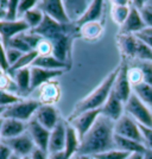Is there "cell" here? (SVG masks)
<instances>
[{"label":"cell","mask_w":152,"mask_h":159,"mask_svg":"<svg viewBox=\"0 0 152 159\" xmlns=\"http://www.w3.org/2000/svg\"><path fill=\"white\" fill-rule=\"evenodd\" d=\"M12 154H13V152L11 151V148L1 141L0 143V159H10Z\"/></svg>","instance_id":"ee69618b"},{"label":"cell","mask_w":152,"mask_h":159,"mask_svg":"<svg viewBox=\"0 0 152 159\" xmlns=\"http://www.w3.org/2000/svg\"><path fill=\"white\" fill-rule=\"evenodd\" d=\"M146 29L143 18L140 16L138 8L132 6L130 8V14L126 21L120 26V34H138Z\"/></svg>","instance_id":"9a60e30c"},{"label":"cell","mask_w":152,"mask_h":159,"mask_svg":"<svg viewBox=\"0 0 152 159\" xmlns=\"http://www.w3.org/2000/svg\"><path fill=\"white\" fill-rule=\"evenodd\" d=\"M125 114L130 115L136 120L139 125L146 127H152V112L145 103L132 94L125 103Z\"/></svg>","instance_id":"277c9868"},{"label":"cell","mask_w":152,"mask_h":159,"mask_svg":"<svg viewBox=\"0 0 152 159\" xmlns=\"http://www.w3.org/2000/svg\"><path fill=\"white\" fill-rule=\"evenodd\" d=\"M31 139L35 143V146L39 150H43L48 152V147H49V139H50V131L46 129L40 125L37 120L32 118L27 122V131H26Z\"/></svg>","instance_id":"8fae6325"},{"label":"cell","mask_w":152,"mask_h":159,"mask_svg":"<svg viewBox=\"0 0 152 159\" xmlns=\"http://www.w3.org/2000/svg\"><path fill=\"white\" fill-rule=\"evenodd\" d=\"M131 4H132V6L139 10L146 29H152V11L145 5V0L144 1L143 0H134V1H131Z\"/></svg>","instance_id":"1f68e13d"},{"label":"cell","mask_w":152,"mask_h":159,"mask_svg":"<svg viewBox=\"0 0 152 159\" xmlns=\"http://www.w3.org/2000/svg\"><path fill=\"white\" fill-rule=\"evenodd\" d=\"M37 7L44 13V16L55 20L60 24H71L68 18L63 1L60 0H42L38 1Z\"/></svg>","instance_id":"52a82bcc"},{"label":"cell","mask_w":152,"mask_h":159,"mask_svg":"<svg viewBox=\"0 0 152 159\" xmlns=\"http://www.w3.org/2000/svg\"><path fill=\"white\" fill-rule=\"evenodd\" d=\"M80 34L83 39L86 40H96L101 37L104 32V26L100 21H94V23H88L82 26H80Z\"/></svg>","instance_id":"83f0119b"},{"label":"cell","mask_w":152,"mask_h":159,"mask_svg":"<svg viewBox=\"0 0 152 159\" xmlns=\"http://www.w3.org/2000/svg\"><path fill=\"white\" fill-rule=\"evenodd\" d=\"M48 159H68L66 157L64 152H56V153H49L48 156Z\"/></svg>","instance_id":"7dc6e473"},{"label":"cell","mask_w":152,"mask_h":159,"mask_svg":"<svg viewBox=\"0 0 152 159\" xmlns=\"http://www.w3.org/2000/svg\"><path fill=\"white\" fill-rule=\"evenodd\" d=\"M70 159H93L92 157H89V156H83V154H75L74 157H71Z\"/></svg>","instance_id":"681fc988"},{"label":"cell","mask_w":152,"mask_h":159,"mask_svg":"<svg viewBox=\"0 0 152 159\" xmlns=\"http://www.w3.org/2000/svg\"><path fill=\"white\" fill-rule=\"evenodd\" d=\"M1 141L4 144H6L14 154L19 156L21 158L26 157V156H30L33 150L36 148L33 140L31 139L30 134L27 132L23 133L21 135H18V137L12 138V139L1 140Z\"/></svg>","instance_id":"9c48e42d"},{"label":"cell","mask_w":152,"mask_h":159,"mask_svg":"<svg viewBox=\"0 0 152 159\" xmlns=\"http://www.w3.org/2000/svg\"><path fill=\"white\" fill-rule=\"evenodd\" d=\"M120 66H118L115 69H113L111 73L107 75L104 79V81L100 83L99 86L96 87L92 93H89L87 96H85L82 100H80L76 103V106L74 108V111L71 112V116L79 115L83 112H88V111H95V109H101V107L106 103V101L108 100L109 95L113 90V86L115 79L119 74Z\"/></svg>","instance_id":"7a4b0ae2"},{"label":"cell","mask_w":152,"mask_h":159,"mask_svg":"<svg viewBox=\"0 0 152 159\" xmlns=\"http://www.w3.org/2000/svg\"><path fill=\"white\" fill-rule=\"evenodd\" d=\"M114 146L117 150L124 151L127 153H134V152H145L146 147L144 146V144L136 141L132 139H127L124 137H119L114 134Z\"/></svg>","instance_id":"484cf974"},{"label":"cell","mask_w":152,"mask_h":159,"mask_svg":"<svg viewBox=\"0 0 152 159\" xmlns=\"http://www.w3.org/2000/svg\"><path fill=\"white\" fill-rule=\"evenodd\" d=\"M134 60L141 61V62H152V50L139 37H138V44H137V50H136V57H134Z\"/></svg>","instance_id":"d6a6232c"},{"label":"cell","mask_w":152,"mask_h":159,"mask_svg":"<svg viewBox=\"0 0 152 159\" xmlns=\"http://www.w3.org/2000/svg\"><path fill=\"white\" fill-rule=\"evenodd\" d=\"M137 37H139L140 39L145 43V44H147V45L150 47V49L152 50V34L147 33L146 31H143V32L138 33V34H137Z\"/></svg>","instance_id":"bcb514c9"},{"label":"cell","mask_w":152,"mask_h":159,"mask_svg":"<svg viewBox=\"0 0 152 159\" xmlns=\"http://www.w3.org/2000/svg\"><path fill=\"white\" fill-rule=\"evenodd\" d=\"M101 115L107 119L112 120L113 122H117L118 120L125 115V103L115 96V94L111 93L106 103L101 107Z\"/></svg>","instance_id":"5bb4252c"},{"label":"cell","mask_w":152,"mask_h":159,"mask_svg":"<svg viewBox=\"0 0 152 159\" xmlns=\"http://www.w3.org/2000/svg\"><path fill=\"white\" fill-rule=\"evenodd\" d=\"M19 100H21V98H19L18 95L0 89V107L5 108V107L10 106L14 102H18Z\"/></svg>","instance_id":"8d00e7d4"},{"label":"cell","mask_w":152,"mask_h":159,"mask_svg":"<svg viewBox=\"0 0 152 159\" xmlns=\"http://www.w3.org/2000/svg\"><path fill=\"white\" fill-rule=\"evenodd\" d=\"M36 51L38 52V56H50L53 53V43L48 39H42L36 48Z\"/></svg>","instance_id":"f35d334b"},{"label":"cell","mask_w":152,"mask_h":159,"mask_svg":"<svg viewBox=\"0 0 152 159\" xmlns=\"http://www.w3.org/2000/svg\"><path fill=\"white\" fill-rule=\"evenodd\" d=\"M31 90L38 89L45 83L53 81L57 76H61L66 70H48L38 66H31Z\"/></svg>","instance_id":"2e32d148"},{"label":"cell","mask_w":152,"mask_h":159,"mask_svg":"<svg viewBox=\"0 0 152 159\" xmlns=\"http://www.w3.org/2000/svg\"><path fill=\"white\" fill-rule=\"evenodd\" d=\"M143 159H152V151L146 150L145 152H144V158Z\"/></svg>","instance_id":"f907efd6"},{"label":"cell","mask_w":152,"mask_h":159,"mask_svg":"<svg viewBox=\"0 0 152 159\" xmlns=\"http://www.w3.org/2000/svg\"><path fill=\"white\" fill-rule=\"evenodd\" d=\"M127 69L128 66L127 64H121L120 66L119 74L115 79L114 86H113V93L115 94V96L120 99L124 103L127 102V100L130 99V96L133 94V87L128 81V76H127Z\"/></svg>","instance_id":"30bf717a"},{"label":"cell","mask_w":152,"mask_h":159,"mask_svg":"<svg viewBox=\"0 0 152 159\" xmlns=\"http://www.w3.org/2000/svg\"><path fill=\"white\" fill-rule=\"evenodd\" d=\"M38 1L37 0H20L18 2V18H23L24 14L31 11L32 8L37 7Z\"/></svg>","instance_id":"74e56055"},{"label":"cell","mask_w":152,"mask_h":159,"mask_svg":"<svg viewBox=\"0 0 152 159\" xmlns=\"http://www.w3.org/2000/svg\"><path fill=\"white\" fill-rule=\"evenodd\" d=\"M118 44H119L121 52L124 53L127 58L134 60L137 44H138V37L136 34H119Z\"/></svg>","instance_id":"d4e9b609"},{"label":"cell","mask_w":152,"mask_h":159,"mask_svg":"<svg viewBox=\"0 0 152 159\" xmlns=\"http://www.w3.org/2000/svg\"><path fill=\"white\" fill-rule=\"evenodd\" d=\"M144 31H146L147 33H150V34H152V29H145Z\"/></svg>","instance_id":"11a10c76"},{"label":"cell","mask_w":152,"mask_h":159,"mask_svg":"<svg viewBox=\"0 0 152 159\" xmlns=\"http://www.w3.org/2000/svg\"><path fill=\"white\" fill-rule=\"evenodd\" d=\"M102 12H104V1L102 0H93V1H90L85 14L80 18V20L75 23V25L80 27L85 24H88V23L100 21Z\"/></svg>","instance_id":"44dd1931"},{"label":"cell","mask_w":152,"mask_h":159,"mask_svg":"<svg viewBox=\"0 0 152 159\" xmlns=\"http://www.w3.org/2000/svg\"><path fill=\"white\" fill-rule=\"evenodd\" d=\"M42 39L43 38L39 37L38 34H35L31 31H27V32L21 33L19 36L13 37L8 42L6 48H14V49H17L24 53L30 52V51L36 50V48Z\"/></svg>","instance_id":"7c38bea8"},{"label":"cell","mask_w":152,"mask_h":159,"mask_svg":"<svg viewBox=\"0 0 152 159\" xmlns=\"http://www.w3.org/2000/svg\"><path fill=\"white\" fill-rule=\"evenodd\" d=\"M141 138H143V144L146 147V150L152 151V127H146L139 125Z\"/></svg>","instance_id":"60d3db41"},{"label":"cell","mask_w":152,"mask_h":159,"mask_svg":"<svg viewBox=\"0 0 152 159\" xmlns=\"http://www.w3.org/2000/svg\"><path fill=\"white\" fill-rule=\"evenodd\" d=\"M40 102L38 100H19L10 106L5 107L1 118L4 119H14L23 122H29L35 116L37 109L39 108Z\"/></svg>","instance_id":"3957f363"},{"label":"cell","mask_w":152,"mask_h":159,"mask_svg":"<svg viewBox=\"0 0 152 159\" xmlns=\"http://www.w3.org/2000/svg\"><path fill=\"white\" fill-rule=\"evenodd\" d=\"M18 0H8L5 20H17L18 18Z\"/></svg>","instance_id":"ab89813d"},{"label":"cell","mask_w":152,"mask_h":159,"mask_svg":"<svg viewBox=\"0 0 152 159\" xmlns=\"http://www.w3.org/2000/svg\"><path fill=\"white\" fill-rule=\"evenodd\" d=\"M33 118L50 132L61 121L57 109L55 108V106H50V105H40Z\"/></svg>","instance_id":"4fadbf2b"},{"label":"cell","mask_w":152,"mask_h":159,"mask_svg":"<svg viewBox=\"0 0 152 159\" xmlns=\"http://www.w3.org/2000/svg\"><path fill=\"white\" fill-rule=\"evenodd\" d=\"M66 135H67V122L62 121L56 125V127L50 132V139H49V147L48 153L62 152L66 145Z\"/></svg>","instance_id":"e0dca14e"},{"label":"cell","mask_w":152,"mask_h":159,"mask_svg":"<svg viewBox=\"0 0 152 159\" xmlns=\"http://www.w3.org/2000/svg\"><path fill=\"white\" fill-rule=\"evenodd\" d=\"M11 79L13 80L14 84L19 93H27L31 92V70L30 68L20 69L12 74H7Z\"/></svg>","instance_id":"603a6c76"},{"label":"cell","mask_w":152,"mask_h":159,"mask_svg":"<svg viewBox=\"0 0 152 159\" xmlns=\"http://www.w3.org/2000/svg\"><path fill=\"white\" fill-rule=\"evenodd\" d=\"M4 119V118H2ZM27 131V124L19 120L4 119L1 128V140H7L21 135Z\"/></svg>","instance_id":"d6986e66"},{"label":"cell","mask_w":152,"mask_h":159,"mask_svg":"<svg viewBox=\"0 0 152 159\" xmlns=\"http://www.w3.org/2000/svg\"><path fill=\"white\" fill-rule=\"evenodd\" d=\"M4 74H6V73H5V71H4V70H2V69H1V68H0V76H2V75H4Z\"/></svg>","instance_id":"9f6ffc18"},{"label":"cell","mask_w":152,"mask_h":159,"mask_svg":"<svg viewBox=\"0 0 152 159\" xmlns=\"http://www.w3.org/2000/svg\"><path fill=\"white\" fill-rule=\"evenodd\" d=\"M21 19L25 20V23L27 24V26L30 27V31H31V30L37 29L42 24V21L44 19V13L38 7H35L31 11H29L27 13L24 14V17Z\"/></svg>","instance_id":"4dcf8cb0"},{"label":"cell","mask_w":152,"mask_h":159,"mask_svg":"<svg viewBox=\"0 0 152 159\" xmlns=\"http://www.w3.org/2000/svg\"><path fill=\"white\" fill-rule=\"evenodd\" d=\"M23 53L24 52H21V51L14 49V48H6V57H7V62H8L10 66H13L14 63L23 56Z\"/></svg>","instance_id":"b9f144b4"},{"label":"cell","mask_w":152,"mask_h":159,"mask_svg":"<svg viewBox=\"0 0 152 159\" xmlns=\"http://www.w3.org/2000/svg\"><path fill=\"white\" fill-rule=\"evenodd\" d=\"M2 121H4V119L0 116V143H1V128H2Z\"/></svg>","instance_id":"f5cc1de1"},{"label":"cell","mask_w":152,"mask_h":159,"mask_svg":"<svg viewBox=\"0 0 152 159\" xmlns=\"http://www.w3.org/2000/svg\"><path fill=\"white\" fill-rule=\"evenodd\" d=\"M61 98V88L57 82L50 81L39 88V101L40 105L53 106L58 102Z\"/></svg>","instance_id":"ac0fdd59"},{"label":"cell","mask_w":152,"mask_h":159,"mask_svg":"<svg viewBox=\"0 0 152 159\" xmlns=\"http://www.w3.org/2000/svg\"><path fill=\"white\" fill-rule=\"evenodd\" d=\"M100 115H101L100 109L88 111V112H83L79 115L69 118L68 122L79 134L80 139H82L87 133L90 131V128L94 126V124L96 122V120L99 119Z\"/></svg>","instance_id":"5b68a950"},{"label":"cell","mask_w":152,"mask_h":159,"mask_svg":"<svg viewBox=\"0 0 152 159\" xmlns=\"http://www.w3.org/2000/svg\"><path fill=\"white\" fill-rule=\"evenodd\" d=\"M38 57V52L36 50L33 51H30V52H25L23 53V56L20 57L19 60L14 63L13 66H10L8 71L6 74H12L17 70H20V69H25V68H31L33 64V62L36 61V58Z\"/></svg>","instance_id":"f1b7e54d"},{"label":"cell","mask_w":152,"mask_h":159,"mask_svg":"<svg viewBox=\"0 0 152 159\" xmlns=\"http://www.w3.org/2000/svg\"><path fill=\"white\" fill-rule=\"evenodd\" d=\"M48 156H49V153L45 152V151H43V150H39V148H35L32 151V153L30 154V157L31 159H48Z\"/></svg>","instance_id":"f6af8a7d"},{"label":"cell","mask_w":152,"mask_h":159,"mask_svg":"<svg viewBox=\"0 0 152 159\" xmlns=\"http://www.w3.org/2000/svg\"><path fill=\"white\" fill-rule=\"evenodd\" d=\"M133 94L149 108H152V86L143 82L133 87Z\"/></svg>","instance_id":"f546056e"},{"label":"cell","mask_w":152,"mask_h":159,"mask_svg":"<svg viewBox=\"0 0 152 159\" xmlns=\"http://www.w3.org/2000/svg\"><path fill=\"white\" fill-rule=\"evenodd\" d=\"M115 148L114 146V122L100 115L90 131L81 139L77 154L94 157L99 153Z\"/></svg>","instance_id":"6da1fadb"},{"label":"cell","mask_w":152,"mask_h":159,"mask_svg":"<svg viewBox=\"0 0 152 159\" xmlns=\"http://www.w3.org/2000/svg\"><path fill=\"white\" fill-rule=\"evenodd\" d=\"M128 156H130V153L120 151V150H117V148H113V150H109V151H106V152L99 153V154L94 156L92 158L93 159H127Z\"/></svg>","instance_id":"836d02e7"},{"label":"cell","mask_w":152,"mask_h":159,"mask_svg":"<svg viewBox=\"0 0 152 159\" xmlns=\"http://www.w3.org/2000/svg\"><path fill=\"white\" fill-rule=\"evenodd\" d=\"M145 5L152 11V0H145Z\"/></svg>","instance_id":"816d5d0a"},{"label":"cell","mask_w":152,"mask_h":159,"mask_svg":"<svg viewBox=\"0 0 152 159\" xmlns=\"http://www.w3.org/2000/svg\"><path fill=\"white\" fill-rule=\"evenodd\" d=\"M23 159H31V157H30V156H26V157H23Z\"/></svg>","instance_id":"6f0895ef"},{"label":"cell","mask_w":152,"mask_h":159,"mask_svg":"<svg viewBox=\"0 0 152 159\" xmlns=\"http://www.w3.org/2000/svg\"><path fill=\"white\" fill-rule=\"evenodd\" d=\"M10 159H23V158H21V157H19V156H17V154H14V153H13V154L11 156V158H10Z\"/></svg>","instance_id":"db71d44e"},{"label":"cell","mask_w":152,"mask_h":159,"mask_svg":"<svg viewBox=\"0 0 152 159\" xmlns=\"http://www.w3.org/2000/svg\"><path fill=\"white\" fill-rule=\"evenodd\" d=\"M144 158V152H134V153H131L130 156H128V158L127 159H143Z\"/></svg>","instance_id":"c3c4849f"},{"label":"cell","mask_w":152,"mask_h":159,"mask_svg":"<svg viewBox=\"0 0 152 159\" xmlns=\"http://www.w3.org/2000/svg\"><path fill=\"white\" fill-rule=\"evenodd\" d=\"M114 134L127 139L136 140L143 144L139 124L127 114L122 115L117 122H114Z\"/></svg>","instance_id":"8992f818"},{"label":"cell","mask_w":152,"mask_h":159,"mask_svg":"<svg viewBox=\"0 0 152 159\" xmlns=\"http://www.w3.org/2000/svg\"><path fill=\"white\" fill-rule=\"evenodd\" d=\"M0 68H1L5 73H7L8 69H10V64H8V62H7V57H6V48L4 45L1 38H0Z\"/></svg>","instance_id":"7bdbcfd3"},{"label":"cell","mask_w":152,"mask_h":159,"mask_svg":"<svg viewBox=\"0 0 152 159\" xmlns=\"http://www.w3.org/2000/svg\"><path fill=\"white\" fill-rule=\"evenodd\" d=\"M136 66L141 70L144 83H147V84L152 86V62H141V61H138V63Z\"/></svg>","instance_id":"d590c367"},{"label":"cell","mask_w":152,"mask_h":159,"mask_svg":"<svg viewBox=\"0 0 152 159\" xmlns=\"http://www.w3.org/2000/svg\"><path fill=\"white\" fill-rule=\"evenodd\" d=\"M111 17L115 24L121 26L126 21L128 14H130V8H131V1L126 0H115L111 4Z\"/></svg>","instance_id":"7402d4cb"},{"label":"cell","mask_w":152,"mask_h":159,"mask_svg":"<svg viewBox=\"0 0 152 159\" xmlns=\"http://www.w3.org/2000/svg\"><path fill=\"white\" fill-rule=\"evenodd\" d=\"M89 0H63V5L70 23L75 24L85 14L89 6Z\"/></svg>","instance_id":"ffe728a7"},{"label":"cell","mask_w":152,"mask_h":159,"mask_svg":"<svg viewBox=\"0 0 152 159\" xmlns=\"http://www.w3.org/2000/svg\"><path fill=\"white\" fill-rule=\"evenodd\" d=\"M27 31H30V27L21 18L17 20H0V38L5 48L13 37Z\"/></svg>","instance_id":"ba28073f"},{"label":"cell","mask_w":152,"mask_h":159,"mask_svg":"<svg viewBox=\"0 0 152 159\" xmlns=\"http://www.w3.org/2000/svg\"><path fill=\"white\" fill-rule=\"evenodd\" d=\"M80 144H81V139H80L79 134L73 127L69 125V122L67 121V135H66V145H64V150L63 152L66 154L68 159L74 157L77 151H79Z\"/></svg>","instance_id":"cb8c5ba5"},{"label":"cell","mask_w":152,"mask_h":159,"mask_svg":"<svg viewBox=\"0 0 152 159\" xmlns=\"http://www.w3.org/2000/svg\"><path fill=\"white\" fill-rule=\"evenodd\" d=\"M127 76H128V81L132 84V87L138 86V84L144 82L141 70L137 66H128V69H127Z\"/></svg>","instance_id":"e575fe53"},{"label":"cell","mask_w":152,"mask_h":159,"mask_svg":"<svg viewBox=\"0 0 152 159\" xmlns=\"http://www.w3.org/2000/svg\"><path fill=\"white\" fill-rule=\"evenodd\" d=\"M32 66H38L48 70H66L68 63H64L58 58H56L53 55H50V56H38L33 62Z\"/></svg>","instance_id":"4316f807"}]
</instances>
